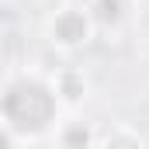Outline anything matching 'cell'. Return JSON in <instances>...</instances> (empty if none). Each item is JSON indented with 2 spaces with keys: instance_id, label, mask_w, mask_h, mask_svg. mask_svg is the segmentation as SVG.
Instances as JSON below:
<instances>
[{
  "instance_id": "obj_1",
  "label": "cell",
  "mask_w": 149,
  "mask_h": 149,
  "mask_svg": "<svg viewBox=\"0 0 149 149\" xmlns=\"http://www.w3.org/2000/svg\"><path fill=\"white\" fill-rule=\"evenodd\" d=\"M59 118V94L52 83L17 76L3 90V125L10 135H42Z\"/></svg>"
},
{
  "instance_id": "obj_2",
  "label": "cell",
  "mask_w": 149,
  "mask_h": 149,
  "mask_svg": "<svg viewBox=\"0 0 149 149\" xmlns=\"http://www.w3.org/2000/svg\"><path fill=\"white\" fill-rule=\"evenodd\" d=\"M90 28H94V14L90 10H80V7H70L63 14H56L52 21V42L66 45V49H76L90 38Z\"/></svg>"
},
{
  "instance_id": "obj_3",
  "label": "cell",
  "mask_w": 149,
  "mask_h": 149,
  "mask_svg": "<svg viewBox=\"0 0 149 149\" xmlns=\"http://www.w3.org/2000/svg\"><path fill=\"white\" fill-rule=\"evenodd\" d=\"M59 146L63 149H87L90 146V128L83 121H70L59 128Z\"/></svg>"
},
{
  "instance_id": "obj_4",
  "label": "cell",
  "mask_w": 149,
  "mask_h": 149,
  "mask_svg": "<svg viewBox=\"0 0 149 149\" xmlns=\"http://www.w3.org/2000/svg\"><path fill=\"white\" fill-rule=\"evenodd\" d=\"M121 10H125V0H94V7H90V14H94L97 24L121 21Z\"/></svg>"
},
{
  "instance_id": "obj_5",
  "label": "cell",
  "mask_w": 149,
  "mask_h": 149,
  "mask_svg": "<svg viewBox=\"0 0 149 149\" xmlns=\"http://www.w3.org/2000/svg\"><path fill=\"white\" fill-rule=\"evenodd\" d=\"M104 149H142V146H139V139H132L128 132H118V135H111V139L104 142Z\"/></svg>"
}]
</instances>
